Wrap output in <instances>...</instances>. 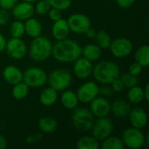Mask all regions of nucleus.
<instances>
[{
  "mask_svg": "<svg viewBox=\"0 0 149 149\" xmlns=\"http://www.w3.org/2000/svg\"><path fill=\"white\" fill-rule=\"evenodd\" d=\"M81 51L82 47L77 41L65 38L52 45V56L58 62L70 64L81 56Z\"/></svg>",
  "mask_w": 149,
  "mask_h": 149,
  "instance_id": "obj_1",
  "label": "nucleus"
},
{
  "mask_svg": "<svg viewBox=\"0 0 149 149\" xmlns=\"http://www.w3.org/2000/svg\"><path fill=\"white\" fill-rule=\"evenodd\" d=\"M95 80L101 85H110L120 75L119 65L111 60H102L97 63L92 73Z\"/></svg>",
  "mask_w": 149,
  "mask_h": 149,
  "instance_id": "obj_2",
  "label": "nucleus"
},
{
  "mask_svg": "<svg viewBox=\"0 0 149 149\" xmlns=\"http://www.w3.org/2000/svg\"><path fill=\"white\" fill-rule=\"evenodd\" d=\"M52 43L45 36H38L32 38L28 48V53L31 58L36 62H43L52 56Z\"/></svg>",
  "mask_w": 149,
  "mask_h": 149,
  "instance_id": "obj_3",
  "label": "nucleus"
},
{
  "mask_svg": "<svg viewBox=\"0 0 149 149\" xmlns=\"http://www.w3.org/2000/svg\"><path fill=\"white\" fill-rule=\"evenodd\" d=\"M73 110L74 111L72 115V124L75 130L81 133L90 131L94 121V116L91 111L86 107H79Z\"/></svg>",
  "mask_w": 149,
  "mask_h": 149,
  "instance_id": "obj_4",
  "label": "nucleus"
},
{
  "mask_svg": "<svg viewBox=\"0 0 149 149\" xmlns=\"http://www.w3.org/2000/svg\"><path fill=\"white\" fill-rule=\"evenodd\" d=\"M72 82V75L70 71L64 68H58L51 72L48 75L47 83L49 86L57 92L66 90Z\"/></svg>",
  "mask_w": 149,
  "mask_h": 149,
  "instance_id": "obj_5",
  "label": "nucleus"
},
{
  "mask_svg": "<svg viewBox=\"0 0 149 149\" xmlns=\"http://www.w3.org/2000/svg\"><path fill=\"white\" fill-rule=\"evenodd\" d=\"M48 75L40 67H29L23 72V81L30 88L42 87L47 83Z\"/></svg>",
  "mask_w": 149,
  "mask_h": 149,
  "instance_id": "obj_6",
  "label": "nucleus"
},
{
  "mask_svg": "<svg viewBox=\"0 0 149 149\" xmlns=\"http://www.w3.org/2000/svg\"><path fill=\"white\" fill-rule=\"evenodd\" d=\"M114 129L113 122L107 116L98 118L94 120L93 124L90 129L92 136H93L99 141H102L108 136L112 135Z\"/></svg>",
  "mask_w": 149,
  "mask_h": 149,
  "instance_id": "obj_7",
  "label": "nucleus"
},
{
  "mask_svg": "<svg viewBox=\"0 0 149 149\" xmlns=\"http://www.w3.org/2000/svg\"><path fill=\"white\" fill-rule=\"evenodd\" d=\"M124 146L130 149H140L145 146V134L141 129L135 127L126 128L121 135Z\"/></svg>",
  "mask_w": 149,
  "mask_h": 149,
  "instance_id": "obj_8",
  "label": "nucleus"
},
{
  "mask_svg": "<svg viewBox=\"0 0 149 149\" xmlns=\"http://www.w3.org/2000/svg\"><path fill=\"white\" fill-rule=\"evenodd\" d=\"M4 50L7 55L15 60L24 58L28 52V47L21 38H11L7 40Z\"/></svg>",
  "mask_w": 149,
  "mask_h": 149,
  "instance_id": "obj_9",
  "label": "nucleus"
},
{
  "mask_svg": "<svg viewBox=\"0 0 149 149\" xmlns=\"http://www.w3.org/2000/svg\"><path fill=\"white\" fill-rule=\"evenodd\" d=\"M109 49L114 58H124L132 53L134 45L132 41L127 38H117L114 40H112Z\"/></svg>",
  "mask_w": 149,
  "mask_h": 149,
  "instance_id": "obj_10",
  "label": "nucleus"
},
{
  "mask_svg": "<svg viewBox=\"0 0 149 149\" xmlns=\"http://www.w3.org/2000/svg\"><path fill=\"white\" fill-rule=\"evenodd\" d=\"M70 31L76 34H85L91 27V19L84 13H73L66 20Z\"/></svg>",
  "mask_w": 149,
  "mask_h": 149,
  "instance_id": "obj_11",
  "label": "nucleus"
},
{
  "mask_svg": "<svg viewBox=\"0 0 149 149\" xmlns=\"http://www.w3.org/2000/svg\"><path fill=\"white\" fill-rule=\"evenodd\" d=\"M76 93L79 102L89 104L100 95V86L94 81H86L78 88Z\"/></svg>",
  "mask_w": 149,
  "mask_h": 149,
  "instance_id": "obj_12",
  "label": "nucleus"
},
{
  "mask_svg": "<svg viewBox=\"0 0 149 149\" xmlns=\"http://www.w3.org/2000/svg\"><path fill=\"white\" fill-rule=\"evenodd\" d=\"M89 104V110L94 117H106L111 113V103L103 96H97Z\"/></svg>",
  "mask_w": 149,
  "mask_h": 149,
  "instance_id": "obj_13",
  "label": "nucleus"
},
{
  "mask_svg": "<svg viewBox=\"0 0 149 149\" xmlns=\"http://www.w3.org/2000/svg\"><path fill=\"white\" fill-rule=\"evenodd\" d=\"M93 62L84 57L80 56L73 62V73L77 78L80 79H86L89 78L93 73Z\"/></svg>",
  "mask_w": 149,
  "mask_h": 149,
  "instance_id": "obj_14",
  "label": "nucleus"
},
{
  "mask_svg": "<svg viewBox=\"0 0 149 149\" xmlns=\"http://www.w3.org/2000/svg\"><path fill=\"white\" fill-rule=\"evenodd\" d=\"M130 124L133 127L142 129L148 125V117L146 110L141 107H135L132 108L128 113Z\"/></svg>",
  "mask_w": 149,
  "mask_h": 149,
  "instance_id": "obj_15",
  "label": "nucleus"
},
{
  "mask_svg": "<svg viewBox=\"0 0 149 149\" xmlns=\"http://www.w3.org/2000/svg\"><path fill=\"white\" fill-rule=\"evenodd\" d=\"M12 10V16L15 19L25 21L28 18L33 17L35 11H34V5L28 2H20L17 3L13 8Z\"/></svg>",
  "mask_w": 149,
  "mask_h": 149,
  "instance_id": "obj_16",
  "label": "nucleus"
},
{
  "mask_svg": "<svg viewBox=\"0 0 149 149\" xmlns=\"http://www.w3.org/2000/svg\"><path fill=\"white\" fill-rule=\"evenodd\" d=\"M70 31V28L65 19L61 17L60 19L53 22V24L52 26V35L57 41L67 38Z\"/></svg>",
  "mask_w": 149,
  "mask_h": 149,
  "instance_id": "obj_17",
  "label": "nucleus"
},
{
  "mask_svg": "<svg viewBox=\"0 0 149 149\" xmlns=\"http://www.w3.org/2000/svg\"><path fill=\"white\" fill-rule=\"evenodd\" d=\"M3 78L10 85L14 86L23 81V72L16 65H7L3 70Z\"/></svg>",
  "mask_w": 149,
  "mask_h": 149,
  "instance_id": "obj_18",
  "label": "nucleus"
},
{
  "mask_svg": "<svg viewBox=\"0 0 149 149\" xmlns=\"http://www.w3.org/2000/svg\"><path fill=\"white\" fill-rule=\"evenodd\" d=\"M24 24V33L28 37L34 38L42 34L43 25L42 23L38 18L31 17L27 20H25Z\"/></svg>",
  "mask_w": 149,
  "mask_h": 149,
  "instance_id": "obj_19",
  "label": "nucleus"
},
{
  "mask_svg": "<svg viewBox=\"0 0 149 149\" xmlns=\"http://www.w3.org/2000/svg\"><path fill=\"white\" fill-rule=\"evenodd\" d=\"M130 110V104L123 99H117L111 104V112L117 118L127 117Z\"/></svg>",
  "mask_w": 149,
  "mask_h": 149,
  "instance_id": "obj_20",
  "label": "nucleus"
},
{
  "mask_svg": "<svg viewBox=\"0 0 149 149\" xmlns=\"http://www.w3.org/2000/svg\"><path fill=\"white\" fill-rule=\"evenodd\" d=\"M60 102L62 106L69 110H73L79 107V98L76 92L72 90H64L60 95Z\"/></svg>",
  "mask_w": 149,
  "mask_h": 149,
  "instance_id": "obj_21",
  "label": "nucleus"
},
{
  "mask_svg": "<svg viewBox=\"0 0 149 149\" xmlns=\"http://www.w3.org/2000/svg\"><path fill=\"white\" fill-rule=\"evenodd\" d=\"M58 92L55 89L52 88L51 86L45 88L39 95V101L41 105L46 107H50L53 106L58 101Z\"/></svg>",
  "mask_w": 149,
  "mask_h": 149,
  "instance_id": "obj_22",
  "label": "nucleus"
},
{
  "mask_svg": "<svg viewBox=\"0 0 149 149\" xmlns=\"http://www.w3.org/2000/svg\"><path fill=\"white\" fill-rule=\"evenodd\" d=\"M81 55L92 62L98 61L102 55V49L96 44L90 43L82 48Z\"/></svg>",
  "mask_w": 149,
  "mask_h": 149,
  "instance_id": "obj_23",
  "label": "nucleus"
},
{
  "mask_svg": "<svg viewBox=\"0 0 149 149\" xmlns=\"http://www.w3.org/2000/svg\"><path fill=\"white\" fill-rule=\"evenodd\" d=\"M38 127L43 134H52L58 129V121L52 116H44L38 120Z\"/></svg>",
  "mask_w": 149,
  "mask_h": 149,
  "instance_id": "obj_24",
  "label": "nucleus"
},
{
  "mask_svg": "<svg viewBox=\"0 0 149 149\" xmlns=\"http://www.w3.org/2000/svg\"><path fill=\"white\" fill-rule=\"evenodd\" d=\"M135 61L139 63L143 68H147L149 65V46L148 45H141L135 52Z\"/></svg>",
  "mask_w": 149,
  "mask_h": 149,
  "instance_id": "obj_25",
  "label": "nucleus"
},
{
  "mask_svg": "<svg viewBox=\"0 0 149 149\" xmlns=\"http://www.w3.org/2000/svg\"><path fill=\"white\" fill-rule=\"evenodd\" d=\"M78 149H99L100 142L93 136H83L76 142Z\"/></svg>",
  "mask_w": 149,
  "mask_h": 149,
  "instance_id": "obj_26",
  "label": "nucleus"
},
{
  "mask_svg": "<svg viewBox=\"0 0 149 149\" xmlns=\"http://www.w3.org/2000/svg\"><path fill=\"white\" fill-rule=\"evenodd\" d=\"M29 92H30V87L24 81H21L13 86L11 90V94L15 100H21L28 96Z\"/></svg>",
  "mask_w": 149,
  "mask_h": 149,
  "instance_id": "obj_27",
  "label": "nucleus"
},
{
  "mask_svg": "<svg viewBox=\"0 0 149 149\" xmlns=\"http://www.w3.org/2000/svg\"><path fill=\"white\" fill-rule=\"evenodd\" d=\"M127 99L130 103L134 104V105L141 103L144 100L143 88H141V86H138V85L128 88Z\"/></svg>",
  "mask_w": 149,
  "mask_h": 149,
  "instance_id": "obj_28",
  "label": "nucleus"
},
{
  "mask_svg": "<svg viewBox=\"0 0 149 149\" xmlns=\"http://www.w3.org/2000/svg\"><path fill=\"white\" fill-rule=\"evenodd\" d=\"M102 149H124L125 146L121 138L117 136H108L102 141Z\"/></svg>",
  "mask_w": 149,
  "mask_h": 149,
  "instance_id": "obj_29",
  "label": "nucleus"
},
{
  "mask_svg": "<svg viewBox=\"0 0 149 149\" xmlns=\"http://www.w3.org/2000/svg\"><path fill=\"white\" fill-rule=\"evenodd\" d=\"M95 44L100 46L102 50L108 49L110 46V44L112 42V38L109 33H107L105 31H100L96 33V36L94 38Z\"/></svg>",
  "mask_w": 149,
  "mask_h": 149,
  "instance_id": "obj_30",
  "label": "nucleus"
},
{
  "mask_svg": "<svg viewBox=\"0 0 149 149\" xmlns=\"http://www.w3.org/2000/svg\"><path fill=\"white\" fill-rule=\"evenodd\" d=\"M9 32L11 38H22L25 34L24 22L17 19L13 21L10 25Z\"/></svg>",
  "mask_w": 149,
  "mask_h": 149,
  "instance_id": "obj_31",
  "label": "nucleus"
},
{
  "mask_svg": "<svg viewBox=\"0 0 149 149\" xmlns=\"http://www.w3.org/2000/svg\"><path fill=\"white\" fill-rule=\"evenodd\" d=\"M120 79H121L125 88H127V89L130 87H133L134 86H137L139 83L138 78L131 73H129L128 72H124L121 75H120Z\"/></svg>",
  "mask_w": 149,
  "mask_h": 149,
  "instance_id": "obj_32",
  "label": "nucleus"
},
{
  "mask_svg": "<svg viewBox=\"0 0 149 149\" xmlns=\"http://www.w3.org/2000/svg\"><path fill=\"white\" fill-rule=\"evenodd\" d=\"M52 8H55L59 10L60 11L68 10L72 3V0H45Z\"/></svg>",
  "mask_w": 149,
  "mask_h": 149,
  "instance_id": "obj_33",
  "label": "nucleus"
},
{
  "mask_svg": "<svg viewBox=\"0 0 149 149\" xmlns=\"http://www.w3.org/2000/svg\"><path fill=\"white\" fill-rule=\"evenodd\" d=\"M51 9L50 4L45 0H38L36 2V4L34 6V11L38 15H45L48 13L49 10Z\"/></svg>",
  "mask_w": 149,
  "mask_h": 149,
  "instance_id": "obj_34",
  "label": "nucleus"
},
{
  "mask_svg": "<svg viewBox=\"0 0 149 149\" xmlns=\"http://www.w3.org/2000/svg\"><path fill=\"white\" fill-rule=\"evenodd\" d=\"M44 138V135L42 133H31L30 134L27 135L26 137V141L29 144H35V143H38L39 141H41Z\"/></svg>",
  "mask_w": 149,
  "mask_h": 149,
  "instance_id": "obj_35",
  "label": "nucleus"
},
{
  "mask_svg": "<svg viewBox=\"0 0 149 149\" xmlns=\"http://www.w3.org/2000/svg\"><path fill=\"white\" fill-rule=\"evenodd\" d=\"M142 70H143V67L139 63H137L136 61L133 62L128 67V72L136 76V77H138L139 75L141 74Z\"/></svg>",
  "mask_w": 149,
  "mask_h": 149,
  "instance_id": "obj_36",
  "label": "nucleus"
},
{
  "mask_svg": "<svg viewBox=\"0 0 149 149\" xmlns=\"http://www.w3.org/2000/svg\"><path fill=\"white\" fill-rule=\"evenodd\" d=\"M110 86H111V87L113 88V92H115V93H121V92L125 89V86H124V85H123L121 79H120V77L117 78V79H115L110 84Z\"/></svg>",
  "mask_w": 149,
  "mask_h": 149,
  "instance_id": "obj_37",
  "label": "nucleus"
},
{
  "mask_svg": "<svg viewBox=\"0 0 149 149\" xmlns=\"http://www.w3.org/2000/svg\"><path fill=\"white\" fill-rule=\"evenodd\" d=\"M47 15H48V17H49L52 21H53V22H55V21H57V20H58V19H60V18L62 17L61 11H60L59 10H58V9L52 8V7H51V9L49 10Z\"/></svg>",
  "mask_w": 149,
  "mask_h": 149,
  "instance_id": "obj_38",
  "label": "nucleus"
},
{
  "mask_svg": "<svg viewBox=\"0 0 149 149\" xmlns=\"http://www.w3.org/2000/svg\"><path fill=\"white\" fill-rule=\"evenodd\" d=\"M113 90L111 87L110 85H103L101 87H100V94H101L103 97H111L113 94Z\"/></svg>",
  "mask_w": 149,
  "mask_h": 149,
  "instance_id": "obj_39",
  "label": "nucleus"
},
{
  "mask_svg": "<svg viewBox=\"0 0 149 149\" xmlns=\"http://www.w3.org/2000/svg\"><path fill=\"white\" fill-rule=\"evenodd\" d=\"M10 21V14L8 13V10L1 9L0 10V26L6 25Z\"/></svg>",
  "mask_w": 149,
  "mask_h": 149,
  "instance_id": "obj_40",
  "label": "nucleus"
},
{
  "mask_svg": "<svg viewBox=\"0 0 149 149\" xmlns=\"http://www.w3.org/2000/svg\"><path fill=\"white\" fill-rule=\"evenodd\" d=\"M17 3V0H0V8L3 10H11Z\"/></svg>",
  "mask_w": 149,
  "mask_h": 149,
  "instance_id": "obj_41",
  "label": "nucleus"
},
{
  "mask_svg": "<svg viewBox=\"0 0 149 149\" xmlns=\"http://www.w3.org/2000/svg\"><path fill=\"white\" fill-rule=\"evenodd\" d=\"M136 0H115V3H117V5L122 9H127L131 7Z\"/></svg>",
  "mask_w": 149,
  "mask_h": 149,
  "instance_id": "obj_42",
  "label": "nucleus"
},
{
  "mask_svg": "<svg viewBox=\"0 0 149 149\" xmlns=\"http://www.w3.org/2000/svg\"><path fill=\"white\" fill-rule=\"evenodd\" d=\"M96 33H97L96 30H95L94 28L90 27V28L85 32V35H86L89 39H94L95 36H96Z\"/></svg>",
  "mask_w": 149,
  "mask_h": 149,
  "instance_id": "obj_43",
  "label": "nucleus"
},
{
  "mask_svg": "<svg viewBox=\"0 0 149 149\" xmlns=\"http://www.w3.org/2000/svg\"><path fill=\"white\" fill-rule=\"evenodd\" d=\"M6 38L4 37V35H3L2 33H0V53L4 51L5 49V45H6Z\"/></svg>",
  "mask_w": 149,
  "mask_h": 149,
  "instance_id": "obj_44",
  "label": "nucleus"
},
{
  "mask_svg": "<svg viewBox=\"0 0 149 149\" xmlns=\"http://www.w3.org/2000/svg\"><path fill=\"white\" fill-rule=\"evenodd\" d=\"M143 93H144V100L149 101V84H146L145 87L143 88Z\"/></svg>",
  "mask_w": 149,
  "mask_h": 149,
  "instance_id": "obj_45",
  "label": "nucleus"
},
{
  "mask_svg": "<svg viewBox=\"0 0 149 149\" xmlns=\"http://www.w3.org/2000/svg\"><path fill=\"white\" fill-rule=\"evenodd\" d=\"M6 147H7V141L5 138L0 134V149L6 148Z\"/></svg>",
  "mask_w": 149,
  "mask_h": 149,
  "instance_id": "obj_46",
  "label": "nucleus"
},
{
  "mask_svg": "<svg viewBox=\"0 0 149 149\" xmlns=\"http://www.w3.org/2000/svg\"><path fill=\"white\" fill-rule=\"evenodd\" d=\"M145 146L147 147L149 146V134H147L145 135Z\"/></svg>",
  "mask_w": 149,
  "mask_h": 149,
  "instance_id": "obj_47",
  "label": "nucleus"
},
{
  "mask_svg": "<svg viewBox=\"0 0 149 149\" xmlns=\"http://www.w3.org/2000/svg\"><path fill=\"white\" fill-rule=\"evenodd\" d=\"M23 1H24V2H28V3H36L37 1H38V0H23Z\"/></svg>",
  "mask_w": 149,
  "mask_h": 149,
  "instance_id": "obj_48",
  "label": "nucleus"
}]
</instances>
